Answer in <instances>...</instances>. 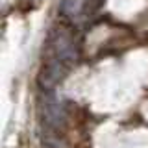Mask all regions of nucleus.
Masks as SVG:
<instances>
[{"instance_id": "4", "label": "nucleus", "mask_w": 148, "mask_h": 148, "mask_svg": "<svg viewBox=\"0 0 148 148\" xmlns=\"http://www.w3.org/2000/svg\"><path fill=\"white\" fill-rule=\"evenodd\" d=\"M82 6H83V0H65L61 9H63V13H67L69 17H74V15L80 13Z\"/></svg>"}, {"instance_id": "2", "label": "nucleus", "mask_w": 148, "mask_h": 148, "mask_svg": "<svg viewBox=\"0 0 148 148\" xmlns=\"http://www.w3.org/2000/svg\"><path fill=\"white\" fill-rule=\"evenodd\" d=\"M67 69H69L67 65H63L59 59H56L54 56H52V58H48V59L43 63V67H41V72H39V85L43 87L45 91L54 89V87L58 85L59 82H61V78L65 76Z\"/></svg>"}, {"instance_id": "1", "label": "nucleus", "mask_w": 148, "mask_h": 148, "mask_svg": "<svg viewBox=\"0 0 148 148\" xmlns=\"http://www.w3.org/2000/svg\"><path fill=\"white\" fill-rule=\"evenodd\" d=\"M50 46H52V52H54V58L59 59L63 65L71 67L76 59V48H74V39L67 32L59 30V32H54L52 37H50Z\"/></svg>"}, {"instance_id": "3", "label": "nucleus", "mask_w": 148, "mask_h": 148, "mask_svg": "<svg viewBox=\"0 0 148 148\" xmlns=\"http://www.w3.org/2000/svg\"><path fill=\"white\" fill-rule=\"evenodd\" d=\"M45 109V122L48 126H58L59 120L63 119V111H61V104H58L56 98H48L43 104Z\"/></svg>"}]
</instances>
